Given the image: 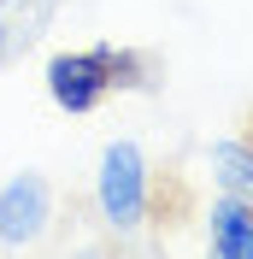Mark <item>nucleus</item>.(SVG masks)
I'll list each match as a JSON object with an SVG mask.
<instances>
[{
    "label": "nucleus",
    "instance_id": "1",
    "mask_svg": "<svg viewBox=\"0 0 253 259\" xmlns=\"http://www.w3.org/2000/svg\"><path fill=\"white\" fill-rule=\"evenodd\" d=\"M147 71L153 65L142 53H124V48H77V53H53L48 59V95L59 112L82 118L95 112L112 89H147Z\"/></svg>",
    "mask_w": 253,
    "mask_h": 259
},
{
    "label": "nucleus",
    "instance_id": "2",
    "mask_svg": "<svg viewBox=\"0 0 253 259\" xmlns=\"http://www.w3.org/2000/svg\"><path fill=\"white\" fill-rule=\"evenodd\" d=\"M95 206L100 224L130 236L153 218V165L136 142H106L100 147V171H95Z\"/></svg>",
    "mask_w": 253,
    "mask_h": 259
},
{
    "label": "nucleus",
    "instance_id": "3",
    "mask_svg": "<svg viewBox=\"0 0 253 259\" xmlns=\"http://www.w3.org/2000/svg\"><path fill=\"white\" fill-rule=\"evenodd\" d=\"M48 224H53V183L41 171H24L0 189V247L41 242Z\"/></svg>",
    "mask_w": 253,
    "mask_h": 259
},
{
    "label": "nucleus",
    "instance_id": "4",
    "mask_svg": "<svg viewBox=\"0 0 253 259\" xmlns=\"http://www.w3.org/2000/svg\"><path fill=\"white\" fill-rule=\"evenodd\" d=\"M206 242H212V253L218 259H253V200H241V194H218L212 200V212H206Z\"/></svg>",
    "mask_w": 253,
    "mask_h": 259
},
{
    "label": "nucleus",
    "instance_id": "5",
    "mask_svg": "<svg viewBox=\"0 0 253 259\" xmlns=\"http://www.w3.org/2000/svg\"><path fill=\"white\" fill-rule=\"evenodd\" d=\"M206 165H212V177H218V189H224V194H241V200H253V136L212 142Z\"/></svg>",
    "mask_w": 253,
    "mask_h": 259
},
{
    "label": "nucleus",
    "instance_id": "6",
    "mask_svg": "<svg viewBox=\"0 0 253 259\" xmlns=\"http://www.w3.org/2000/svg\"><path fill=\"white\" fill-rule=\"evenodd\" d=\"M59 12V0H0V18H6V35L30 48L35 35L48 30V18Z\"/></svg>",
    "mask_w": 253,
    "mask_h": 259
},
{
    "label": "nucleus",
    "instance_id": "7",
    "mask_svg": "<svg viewBox=\"0 0 253 259\" xmlns=\"http://www.w3.org/2000/svg\"><path fill=\"white\" fill-rule=\"evenodd\" d=\"M6 48H12V35H6V18H0V59H6Z\"/></svg>",
    "mask_w": 253,
    "mask_h": 259
}]
</instances>
